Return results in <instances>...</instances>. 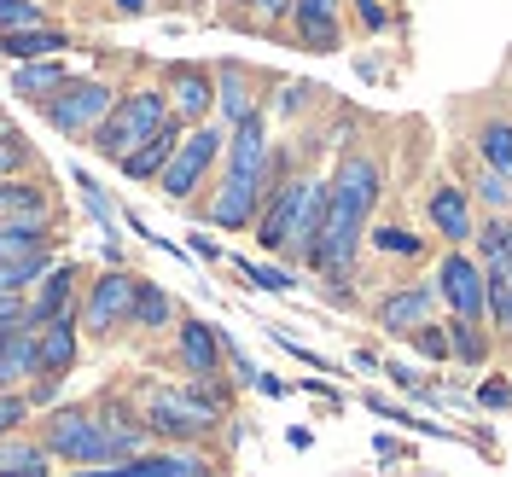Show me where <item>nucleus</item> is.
I'll list each match as a JSON object with an SVG mask.
<instances>
[{"mask_svg": "<svg viewBox=\"0 0 512 477\" xmlns=\"http://www.w3.org/2000/svg\"><path fill=\"white\" fill-rule=\"evenodd\" d=\"M384 198V163L373 152L350 146L344 158L332 163L326 175V222H320V239L309 251V274H338V280H355V262L367 251V227H373V210Z\"/></svg>", "mask_w": 512, "mask_h": 477, "instance_id": "obj_1", "label": "nucleus"}, {"mask_svg": "<svg viewBox=\"0 0 512 477\" xmlns=\"http://www.w3.org/2000/svg\"><path fill=\"white\" fill-rule=\"evenodd\" d=\"M320 222H326V175L315 169H291L280 175L268 198H262V216H256V245L268 256H291V262H309L320 239Z\"/></svg>", "mask_w": 512, "mask_h": 477, "instance_id": "obj_2", "label": "nucleus"}, {"mask_svg": "<svg viewBox=\"0 0 512 477\" xmlns=\"http://www.w3.org/2000/svg\"><path fill=\"white\" fill-rule=\"evenodd\" d=\"M163 117H169V94H163V88H152V82H146V88H117L111 111H105L94 123V134H88V140H94V158L117 163L123 152H134L146 134H158Z\"/></svg>", "mask_w": 512, "mask_h": 477, "instance_id": "obj_3", "label": "nucleus"}, {"mask_svg": "<svg viewBox=\"0 0 512 477\" xmlns=\"http://www.w3.org/2000/svg\"><path fill=\"white\" fill-rule=\"evenodd\" d=\"M41 448L53 460H64V466H117L123 460V448L105 437L94 402H64V408H53L47 425H41Z\"/></svg>", "mask_w": 512, "mask_h": 477, "instance_id": "obj_4", "label": "nucleus"}, {"mask_svg": "<svg viewBox=\"0 0 512 477\" xmlns=\"http://www.w3.org/2000/svg\"><path fill=\"white\" fill-rule=\"evenodd\" d=\"M222 152H227V123H192L187 134H181V146H175L169 169L158 175V192L169 198V204L198 198L204 181H210V169L222 163Z\"/></svg>", "mask_w": 512, "mask_h": 477, "instance_id": "obj_5", "label": "nucleus"}, {"mask_svg": "<svg viewBox=\"0 0 512 477\" xmlns=\"http://www.w3.org/2000/svg\"><path fill=\"white\" fill-rule=\"evenodd\" d=\"M111 99H117V88H111L105 76H64V82L41 99L35 111L47 117L53 134H64V140H88L94 123L111 111Z\"/></svg>", "mask_w": 512, "mask_h": 477, "instance_id": "obj_6", "label": "nucleus"}, {"mask_svg": "<svg viewBox=\"0 0 512 477\" xmlns=\"http://www.w3.org/2000/svg\"><path fill=\"white\" fill-rule=\"evenodd\" d=\"M134 402H140V414H146V431L163 437V443H204V437L216 431V414H204V408L192 402L187 384H181V390L152 384V390L134 396Z\"/></svg>", "mask_w": 512, "mask_h": 477, "instance_id": "obj_7", "label": "nucleus"}, {"mask_svg": "<svg viewBox=\"0 0 512 477\" xmlns=\"http://www.w3.org/2000/svg\"><path fill=\"white\" fill-rule=\"evenodd\" d=\"M431 286H437V297H443L448 315L460 320H483L489 326V291H483V262L466 245H443V256H437V274H431Z\"/></svg>", "mask_w": 512, "mask_h": 477, "instance_id": "obj_8", "label": "nucleus"}, {"mask_svg": "<svg viewBox=\"0 0 512 477\" xmlns=\"http://www.w3.org/2000/svg\"><path fill=\"white\" fill-rule=\"evenodd\" d=\"M134 286H140V274H128V268H105V274H94V286L82 291V303H76L82 332H94V338H117V332L128 326V309H134Z\"/></svg>", "mask_w": 512, "mask_h": 477, "instance_id": "obj_9", "label": "nucleus"}, {"mask_svg": "<svg viewBox=\"0 0 512 477\" xmlns=\"http://www.w3.org/2000/svg\"><path fill=\"white\" fill-rule=\"evenodd\" d=\"M437 309H443L437 286H431V280H408V286H390V291L373 297V326H379L384 338H402V344H408V332L425 326Z\"/></svg>", "mask_w": 512, "mask_h": 477, "instance_id": "obj_10", "label": "nucleus"}, {"mask_svg": "<svg viewBox=\"0 0 512 477\" xmlns=\"http://www.w3.org/2000/svg\"><path fill=\"white\" fill-rule=\"evenodd\" d=\"M286 35L303 47V53H344V41H350L344 0H291Z\"/></svg>", "mask_w": 512, "mask_h": 477, "instance_id": "obj_11", "label": "nucleus"}, {"mask_svg": "<svg viewBox=\"0 0 512 477\" xmlns=\"http://www.w3.org/2000/svg\"><path fill=\"white\" fill-rule=\"evenodd\" d=\"M163 94H169V111L181 123H210L216 117V64H169L163 70Z\"/></svg>", "mask_w": 512, "mask_h": 477, "instance_id": "obj_12", "label": "nucleus"}, {"mask_svg": "<svg viewBox=\"0 0 512 477\" xmlns=\"http://www.w3.org/2000/svg\"><path fill=\"white\" fill-rule=\"evenodd\" d=\"M425 227H431L443 245H472V233H478V204H472V192L460 187V181H431V192H425Z\"/></svg>", "mask_w": 512, "mask_h": 477, "instance_id": "obj_13", "label": "nucleus"}, {"mask_svg": "<svg viewBox=\"0 0 512 477\" xmlns=\"http://www.w3.org/2000/svg\"><path fill=\"white\" fill-rule=\"evenodd\" d=\"M175 361H181L187 379H222V361H227L222 332L198 315H181L175 320Z\"/></svg>", "mask_w": 512, "mask_h": 477, "instance_id": "obj_14", "label": "nucleus"}, {"mask_svg": "<svg viewBox=\"0 0 512 477\" xmlns=\"http://www.w3.org/2000/svg\"><path fill=\"white\" fill-rule=\"evenodd\" d=\"M76 280H82V268H76V262H53V268L30 286V297H24V326L41 332L47 320L70 315V309H76Z\"/></svg>", "mask_w": 512, "mask_h": 477, "instance_id": "obj_15", "label": "nucleus"}, {"mask_svg": "<svg viewBox=\"0 0 512 477\" xmlns=\"http://www.w3.org/2000/svg\"><path fill=\"white\" fill-rule=\"evenodd\" d=\"M76 355H82V320L70 309V315L47 320L35 332V379H70L76 373Z\"/></svg>", "mask_w": 512, "mask_h": 477, "instance_id": "obj_16", "label": "nucleus"}, {"mask_svg": "<svg viewBox=\"0 0 512 477\" xmlns=\"http://www.w3.org/2000/svg\"><path fill=\"white\" fill-rule=\"evenodd\" d=\"M181 134H187V123L169 111V117L158 123V134H146L134 152H123V158H117L123 181H134V187H140V181H158L163 169H169V158H175V146H181Z\"/></svg>", "mask_w": 512, "mask_h": 477, "instance_id": "obj_17", "label": "nucleus"}, {"mask_svg": "<svg viewBox=\"0 0 512 477\" xmlns=\"http://www.w3.org/2000/svg\"><path fill=\"white\" fill-rule=\"evenodd\" d=\"M460 187L472 192V204H478V216H512V175L501 169H489L478 152H460Z\"/></svg>", "mask_w": 512, "mask_h": 477, "instance_id": "obj_18", "label": "nucleus"}, {"mask_svg": "<svg viewBox=\"0 0 512 477\" xmlns=\"http://www.w3.org/2000/svg\"><path fill=\"white\" fill-rule=\"evenodd\" d=\"M251 111H262V88H256L251 64L222 59V64H216V117L233 128L239 117H251Z\"/></svg>", "mask_w": 512, "mask_h": 477, "instance_id": "obj_19", "label": "nucleus"}, {"mask_svg": "<svg viewBox=\"0 0 512 477\" xmlns=\"http://www.w3.org/2000/svg\"><path fill=\"white\" fill-rule=\"evenodd\" d=\"M76 41L64 24L41 18V24H24V30H0V59L6 64H24V59H53V53H70Z\"/></svg>", "mask_w": 512, "mask_h": 477, "instance_id": "obj_20", "label": "nucleus"}, {"mask_svg": "<svg viewBox=\"0 0 512 477\" xmlns=\"http://www.w3.org/2000/svg\"><path fill=\"white\" fill-rule=\"evenodd\" d=\"M128 466H134V477H222V472H216V460H210L204 448H187V443L140 448Z\"/></svg>", "mask_w": 512, "mask_h": 477, "instance_id": "obj_21", "label": "nucleus"}, {"mask_svg": "<svg viewBox=\"0 0 512 477\" xmlns=\"http://www.w3.org/2000/svg\"><path fill=\"white\" fill-rule=\"evenodd\" d=\"M99 425H105V437L123 448V460H134L140 448L152 443V431H146V414H140V402H128V396H105V402H94Z\"/></svg>", "mask_w": 512, "mask_h": 477, "instance_id": "obj_22", "label": "nucleus"}, {"mask_svg": "<svg viewBox=\"0 0 512 477\" xmlns=\"http://www.w3.org/2000/svg\"><path fill=\"white\" fill-rule=\"evenodd\" d=\"M59 245L53 239V216H0V262H18L30 251Z\"/></svg>", "mask_w": 512, "mask_h": 477, "instance_id": "obj_23", "label": "nucleus"}, {"mask_svg": "<svg viewBox=\"0 0 512 477\" xmlns=\"http://www.w3.org/2000/svg\"><path fill=\"white\" fill-rule=\"evenodd\" d=\"M483 291H489V332L512 344V251L483 262Z\"/></svg>", "mask_w": 512, "mask_h": 477, "instance_id": "obj_24", "label": "nucleus"}, {"mask_svg": "<svg viewBox=\"0 0 512 477\" xmlns=\"http://www.w3.org/2000/svg\"><path fill=\"white\" fill-rule=\"evenodd\" d=\"M443 326H448V355H454L460 367H489V355H495V332H489L483 320L443 315Z\"/></svg>", "mask_w": 512, "mask_h": 477, "instance_id": "obj_25", "label": "nucleus"}, {"mask_svg": "<svg viewBox=\"0 0 512 477\" xmlns=\"http://www.w3.org/2000/svg\"><path fill=\"white\" fill-rule=\"evenodd\" d=\"M64 76H70L64 53H53V59H24V64H12V94L30 99V105H41V99L53 94Z\"/></svg>", "mask_w": 512, "mask_h": 477, "instance_id": "obj_26", "label": "nucleus"}, {"mask_svg": "<svg viewBox=\"0 0 512 477\" xmlns=\"http://www.w3.org/2000/svg\"><path fill=\"white\" fill-rule=\"evenodd\" d=\"M0 216H53V192L35 175H0Z\"/></svg>", "mask_w": 512, "mask_h": 477, "instance_id": "obj_27", "label": "nucleus"}, {"mask_svg": "<svg viewBox=\"0 0 512 477\" xmlns=\"http://www.w3.org/2000/svg\"><path fill=\"white\" fill-rule=\"evenodd\" d=\"M181 320V309H175V297L158 286V280H140L134 286V309H128V326H140V332H169Z\"/></svg>", "mask_w": 512, "mask_h": 477, "instance_id": "obj_28", "label": "nucleus"}, {"mask_svg": "<svg viewBox=\"0 0 512 477\" xmlns=\"http://www.w3.org/2000/svg\"><path fill=\"white\" fill-rule=\"evenodd\" d=\"M367 245H373V256H396V262H425L431 256V239H419L414 227H402V222H373L367 227Z\"/></svg>", "mask_w": 512, "mask_h": 477, "instance_id": "obj_29", "label": "nucleus"}, {"mask_svg": "<svg viewBox=\"0 0 512 477\" xmlns=\"http://www.w3.org/2000/svg\"><path fill=\"white\" fill-rule=\"evenodd\" d=\"M344 18H350V35H361V41H379V35L402 30V12L390 0H344Z\"/></svg>", "mask_w": 512, "mask_h": 477, "instance_id": "obj_30", "label": "nucleus"}, {"mask_svg": "<svg viewBox=\"0 0 512 477\" xmlns=\"http://www.w3.org/2000/svg\"><path fill=\"white\" fill-rule=\"evenodd\" d=\"M472 152H478L489 169L512 175V117H483V123L472 128Z\"/></svg>", "mask_w": 512, "mask_h": 477, "instance_id": "obj_31", "label": "nucleus"}, {"mask_svg": "<svg viewBox=\"0 0 512 477\" xmlns=\"http://www.w3.org/2000/svg\"><path fill=\"white\" fill-rule=\"evenodd\" d=\"M466 251L478 256V262H495V256L512 251V216H478V233H472V245Z\"/></svg>", "mask_w": 512, "mask_h": 477, "instance_id": "obj_32", "label": "nucleus"}, {"mask_svg": "<svg viewBox=\"0 0 512 477\" xmlns=\"http://www.w3.org/2000/svg\"><path fill=\"white\" fill-rule=\"evenodd\" d=\"M233 274H245L256 291H297V274L286 262H256V256H233Z\"/></svg>", "mask_w": 512, "mask_h": 477, "instance_id": "obj_33", "label": "nucleus"}, {"mask_svg": "<svg viewBox=\"0 0 512 477\" xmlns=\"http://www.w3.org/2000/svg\"><path fill=\"white\" fill-rule=\"evenodd\" d=\"M408 344H414V355H419V361H431V367H448V361H454V355H448L443 315H431L425 326H414V332H408Z\"/></svg>", "mask_w": 512, "mask_h": 477, "instance_id": "obj_34", "label": "nucleus"}, {"mask_svg": "<svg viewBox=\"0 0 512 477\" xmlns=\"http://www.w3.org/2000/svg\"><path fill=\"white\" fill-rule=\"evenodd\" d=\"M30 169H35V146L0 117V175H30Z\"/></svg>", "mask_w": 512, "mask_h": 477, "instance_id": "obj_35", "label": "nucleus"}, {"mask_svg": "<svg viewBox=\"0 0 512 477\" xmlns=\"http://www.w3.org/2000/svg\"><path fill=\"white\" fill-rule=\"evenodd\" d=\"M70 181H76V192H82V204H88V216H94V227H117V210H111V198H105V187H99L88 169H70Z\"/></svg>", "mask_w": 512, "mask_h": 477, "instance_id": "obj_36", "label": "nucleus"}, {"mask_svg": "<svg viewBox=\"0 0 512 477\" xmlns=\"http://www.w3.org/2000/svg\"><path fill=\"white\" fill-rule=\"evenodd\" d=\"M367 414L390 419V425H408V431H425V437H448L443 425H431V419L408 414V408H396V402H390V396H373V390H367Z\"/></svg>", "mask_w": 512, "mask_h": 477, "instance_id": "obj_37", "label": "nucleus"}, {"mask_svg": "<svg viewBox=\"0 0 512 477\" xmlns=\"http://www.w3.org/2000/svg\"><path fill=\"white\" fill-rule=\"evenodd\" d=\"M320 99H326V94H320L315 82H280V94H274V105H280V117L291 123V117H303V111H315Z\"/></svg>", "mask_w": 512, "mask_h": 477, "instance_id": "obj_38", "label": "nucleus"}, {"mask_svg": "<svg viewBox=\"0 0 512 477\" xmlns=\"http://www.w3.org/2000/svg\"><path fill=\"white\" fill-rule=\"evenodd\" d=\"M47 448H41V437H24V431H12V437H0V472H12V466H30V460H41ZM53 460V454H47Z\"/></svg>", "mask_w": 512, "mask_h": 477, "instance_id": "obj_39", "label": "nucleus"}, {"mask_svg": "<svg viewBox=\"0 0 512 477\" xmlns=\"http://www.w3.org/2000/svg\"><path fill=\"white\" fill-rule=\"evenodd\" d=\"M35 414L30 390H0V437H12V431H24Z\"/></svg>", "mask_w": 512, "mask_h": 477, "instance_id": "obj_40", "label": "nucleus"}, {"mask_svg": "<svg viewBox=\"0 0 512 477\" xmlns=\"http://www.w3.org/2000/svg\"><path fill=\"white\" fill-rule=\"evenodd\" d=\"M291 24V0H251V30L256 35H280Z\"/></svg>", "mask_w": 512, "mask_h": 477, "instance_id": "obj_41", "label": "nucleus"}, {"mask_svg": "<svg viewBox=\"0 0 512 477\" xmlns=\"http://www.w3.org/2000/svg\"><path fill=\"white\" fill-rule=\"evenodd\" d=\"M41 18H53L41 0H0V30H24V24H41Z\"/></svg>", "mask_w": 512, "mask_h": 477, "instance_id": "obj_42", "label": "nucleus"}, {"mask_svg": "<svg viewBox=\"0 0 512 477\" xmlns=\"http://www.w3.org/2000/svg\"><path fill=\"white\" fill-rule=\"evenodd\" d=\"M268 338H274V344H280V350H286V355H297L303 367H326V373H332V361H326V355H315V350H309V344H297L291 332H280V326H268Z\"/></svg>", "mask_w": 512, "mask_h": 477, "instance_id": "obj_43", "label": "nucleus"}, {"mask_svg": "<svg viewBox=\"0 0 512 477\" xmlns=\"http://www.w3.org/2000/svg\"><path fill=\"white\" fill-rule=\"evenodd\" d=\"M478 408H489V414H501V408H512V379H489L478 390Z\"/></svg>", "mask_w": 512, "mask_h": 477, "instance_id": "obj_44", "label": "nucleus"}, {"mask_svg": "<svg viewBox=\"0 0 512 477\" xmlns=\"http://www.w3.org/2000/svg\"><path fill=\"white\" fill-rule=\"evenodd\" d=\"M297 390H309V396H315V402H326V408H332V414H338V408H344V396H338V390H332V384H320V379H303V384H297Z\"/></svg>", "mask_w": 512, "mask_h": 477, "instance_id": "obj_45", "label": "nucleus"}, {"mask_svg": "<svg viewBox=\"0 0 512 477\" xmlns=\"http://www.w3.org/2000/svg\"><path fill=\"white\" fill-rule=\"evenodd\" d=\"M187 245H192V256H204V262H222V245H216L210 233H187Z\"/></svg>", "mask_w": 512, "mask_h": 477, "instance_id": "obj_46", "label": "nucleus"}, {"mask_svg": "<svg viewBox=\"0 0 512 477\" xmlns=\"http://www.w3.org/2000/svg\"><path fill=\"white\" fill-rule=\"evenodd\" d=\"M111 6V18H146L152 12V0H105Z\"/></svg>", "mask_w": 512, "mask_h": 477, "instance_id": "obj_47", "label": "nucleus"}, {"mask_svg": "<svg viewBox=\"0 0 512 477\" xmlns=\"http://www.w3.org/2000/svg\"><path fill=\"white\" fill-rule=\"evenodd\" d=\"M0 477H53V460L41 454V460H30V466H12V472H0Z\"/></svg>", "mask_w": 512, "mask_h": 477, "instance_id": "obj_48", "label": "nucleus"}, {"mask_svg": "<svg viewBox=\"0 0 512 477\" xmlns=\"http://www.w3.org/2000/svg\"><path fill=\"white\" fill-rule=\"evenodd\" d=\"M256 390H262V396H291V384L280 379V373H256Z\"/></svg>", "mask_w": 512, "mask_h": 477, "instance_id": "obj_49", "label": "nucleus"}, {"mask_svg": "<svg viewBox=\"0 0 512 477\" xmlns=\"http://www.w3.org/2000/svg\"><path fill=\"white\" fill-rule=\"evenodd\" d=\"M59 384H64V379H35L30 402H35V408H47V402H53V396H59Z\"/></svg>", "mask_w": 512, "mask_h": 477, "instance_id": "obj_50", "label": "nucleus"}, {"mask_svg": "<svg viewBox=\"0 0 512 477\" xmlns=\"http://www.w3.org/2000/svg\"><path fill=\"white\" fill-rule=\"evenodd\" d=\"M355 367H361V373H379L384 355H379V350H355Z\"/></svg>", "mask_w": 512, "mask_h": 477, "instance_id": "obj_51", "label": "nucleus"}, {"mask_svg": "<svg viewBox=\"0 0 512 477\" xmlns=\"http://www.w3.org/2000/svg\"><path fill=\"white\" fill-rule=\"evenodd\" d=\"M373 448H379V454H384V466H390V460L402 454V443H396V437H373Z\"/></svg>", "mask_w": 512, "mask_h": 477, "instance_id": "obj_52", "label": "nucleus"}, {"mask_svg": "<svg viewBox=\"0 0 512 477\" xmlns=\"http://www.w3.org/2000/svg\"><path fill=\"white\" fill-rule=\"evenodd\" d=\"M169 6H210V0H169Z\"/></svg>", "mask_w": 512, "mask_h": 477, "instance_id": "obj_53", "label": "nucleus"}, {"mask_svg": "<svg viewBox=\"0 0 512 477\" xmlns=\"http://www.w3.org/2000/svg\"><path fill=\"white\" fill-rule=\"evenodd\" d=\"M390 6H402V0H390Z\"/></svg>", "mask_w": 512, "mask_h": 477, "instance_id": "obj_54", "label": "nucleus"}]
</instances>
